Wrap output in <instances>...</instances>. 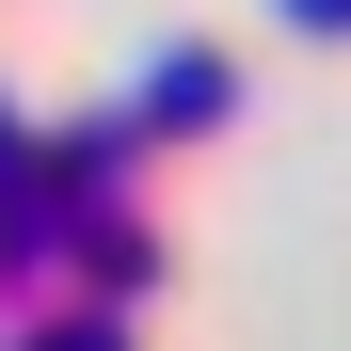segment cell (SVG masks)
Returning <instances> with one entry per match:
<instances>
[{"instance_id":"cell-1","label":"cell","mask_w":351,"mask_h":351,"mask_svg":"<svg viewBox=\"0 0 351 351\" xmlns=\"http://www.w3.org/2000/svg\"><path fill=\"white\" fill-rule=\"evenodd\" d=\"M287 16H319V32H351V0H287Z\"/></svg>"}]
</instances>
